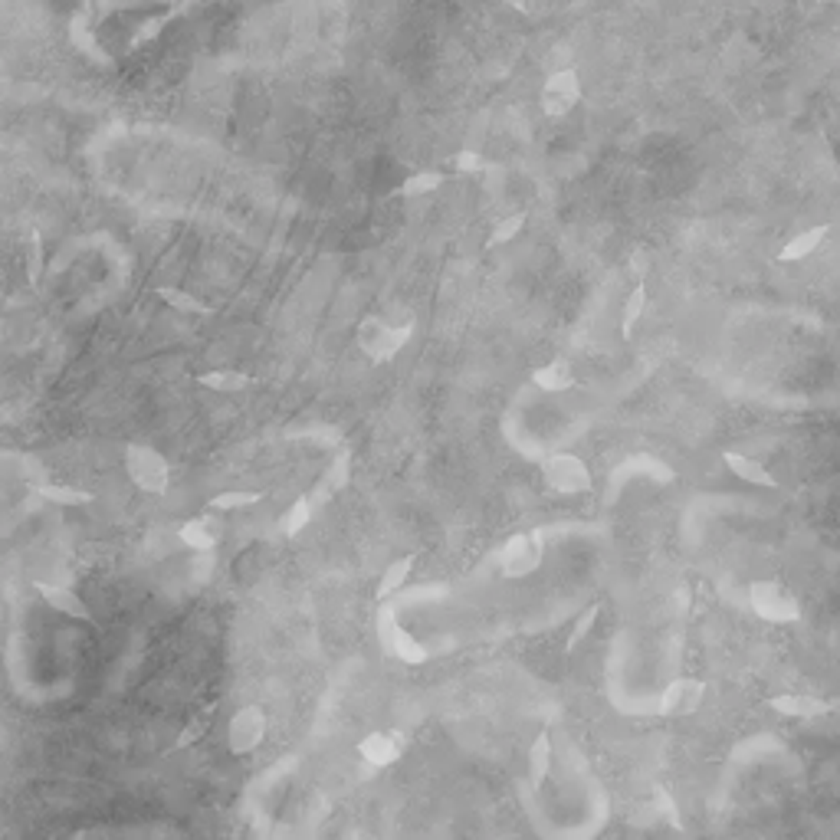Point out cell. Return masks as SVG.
<instances>
[{"mask_svg": "<svg viewBox=\"0 0 840 840\" xmlns=\"http://www.w3.org/2000/svg\"><path fill=\"white\" fill-rule=\"evenodd\" d=\"M417 318L411 312H401L398 318L391 316H365L355 328V342H358V352L368 358L371 365H388L394 362L401 352L407 348L411 335H414Z\"/></svg>", "mask_w": 840, "mask_h": 840, "instance_id": "6da1fadb", "label": "cell"}, {"mask_svg": "<svg viewBox=\"0 0 840 840\" xmlns=\"http://www.w3.org/2000/svg\"><path fill=\"white\" fill-rule=\"evenodd\" d=\"M122 466L128 483L145 496H164L171 486V460L152 443H125Z\"/></svg>", "mask_w": 840, "mask_h": 840, "instance_id": "7a4b0ae2", "label": "cell"}, {"mask_svg": "<svg viewBox=\"0 0 840 840\" xmlns=\"http://www.w3.org/2000/svg\"><path fill=\"white\" fill-rule=\"evenodd\" d=\"M749 607L752 614L768 623H795L801 617V601L795 591L778 578H759L749 585Z\"/></svg>", "mask_w": 840, "mask_h": 840, "instance_id": "3957f363", "label": "cell"}, {"mask_svg": "<svg viewBox=\"0 0 840 840\" xmlns=\"http://www.w3.org/2000/svg\"><path fill=\"white\" fill-rule=\"evenodd\" d=\"M266 729H270V719H266L263 706H240L226 723V749H230V755H236V759L254 755L266 742Z\"/></svg>", "mask_w": 840, "mask_h": 840, "instance_id": "277c9868", "label": "cell"}, {"mask_svg": "<svg viewBox=\"0 0 840 840\" xmlns=\"http://www.w3.org/2000/svg\"><path fill=\"white\" fill-rule=\"evenodd\" d=\"M542 479L545 486L561 493V496H581V493H591V486H595V476L587 470V463L575 453H551L542 463Z\"/></svg>", "mask_w": 840, "mask_h": 840, "instance_id": "5b68a950", "label": "cell"}, {"mask_svg": "<svg viewBox=\"0 0 840 840\" xmlns=\"http://www.w3.org/2000/svg\"><path fill=\"white\" fill-rule=\"evenodd\" d=\"M378 641H381V651L388 653V657H394L398 663H407V667H420V663H427V660H430V651H427L424 643L417 641L414 633L401 627L398 614H394L391 607H381Z\"/></svg>", "mask_w": 840, "mask_h": 840, "instance_id": "8992f818", "label": "cell"}, {"mask_svg": "<svg viewBox=\"0 0 840 840\" xmlns=\"http://www.w3.org/2000/svg\"><path fill=\"white\" fill-rule=\"evenodd\" d=\"M542 565V532L512 535L499 551V571L506 578H525Z\"/></svg>", "mask_w": 840, "mask_h": 840, "instance_id": "52a82bcc", "label": "cell"}, {"mask_svg": "<svg viewBox=\"0 0 840 840\" xmlns=\"http://www.w3.org/2000/svg\"><path fill=\"white\" fill-rule=\"evenodd\" d=\"M355 752H358V759L368 762L371 768H391L394 762H401V755L407 752V735L398 729H374L358 739Z\"/></svg>", "mask_w": 840, "mask_h": 840, "instance_id": "ba28073f", "label": "cell"}, {"mask_svg": "<svg viewBox=\"0 0 840 840\" xmlns=\"http://www.w3.org/2000/svg\"><path fill=\"white\" fill-rule=\"evenodd\" d=\"M703 696H706L703 679H687V677L669 679V687L660 696L657 713L660 715H693L696 709L703 706Z\"/></svg>", "mask_w": 840, "mask_h": 840, "instance_id": "9c48e42d", "label": "cell"}, {"mask_svg": "<svg viewBox=\"0 0 840 840\" xmlns=\"http://www.w3.org/2000/svg\"><path fill=\"white\" fill-rule=\"evenodd\" d=\"M768 709H775L778 715H788V719H817V715H827L834 713L837 706L827 703V699H821V696H811V693H778V696H768L765 699Z\"/></svg>", "mask_w": 840, "mask_h": 840, "instance_id": "30bf717a", "label": "cell"}, {"mask_svg": "<svg viewBox=\"0 0 840 840\" xmlns=\"http://www.w3.org/2000/svg\"><path fill=\"white\" fill-rule=\"evenodd\" d=\"M33 587H37V595L43 597V605L50 607V611H56V614H63V617H73V621L92 623L89 605H86V601L76 595L73 587L56 585V581H37Z\"/></svg>", "mask_w": 840, "mask_h": 840, "instance_id": "8fae6325", "label": "cell"}, {"mask_svg": "<svg viewBox=\"0 0 840 840\" xmlns=\"http://www.w3.org/2000/svg\"><path fill=\"white\" fill-rule=\"evenodd\" d=\"M178 542L190 551H210L224 542V529L210 515H194V519H184L178 525Z\"/></svg>", "mask_w": 840, "mask_h": 840, "instance_id": "7c38bea8", "label": "cell"}, {"mask_svg": "<svg viewBox=\"0 0 840 840\" xmlns=\"http://www.w3.org/2000/svg\"><path fill=\"white\" fill-rule=\"evenodd\" d=\"M723 463H725V470H729L732 476L742 479V483H749V486H759V489H778V486H781V483H778V476L768 470L765 463L752 460V457H745V453L725 450L723 453Z\"/></svg>", "mask_w": 840, "mask_h": 840, "instance_id": "4fadbf2b", "label": "cell"}, {"mask_svg": "<svg viewBox=\"0 0 840 840\" xmlns=\"http://www.w3.org/2000/svg\"><path fill=\"white\" fill-rule=\"evenodd\" d=\"M827 234H831V224H814L808 230H801V234L788 236V244L778 254V263H801L808 256H814V250H821Z\"/></svg>", "mask_w": 840, "mask_h": 840, "instance_id": "5bb4252c", "label": "cell"}, {"mask_svg": "<svg viewBox=\"0 0 840 840\" xmlns=\"http://www.w3.org/2000/svg\"><path fill=\"white\" fill-rule=\"evenodd\" d=\"M532 384L539 391H545V394H565V391H571L578 384V374H575V368L565 358H551L549 365L532 371Z\"/></svg>", "mask_w": 840, "mask_h": 840, "instance_id": "9a60e30c", "label": "cell"}, {"mask_svg": "<svg viewBox=\"0 0 840 840\" xmlns=\"http://www.w3.org/2000/svg\"><path fill=\"white\" fill-rule=\"evenodd\" d=\"M30 493H33L37 499H43V503H53V506H66V509L89 506L92 499H96L89 489L66 486V483H33V486H30Z\"/></svg>", "mask_w": 840, "mask_h": 840, "instance_id": "2e32d148", "label": "cell"}, {"mask_svg": "<svg viewBox=\"0 0 840 840\" xmlns=\"http://www.w3.org/2000/svg\"><path fill=\"white\" fill-rule=\"evenodd\" d=\"M414 565H417V551H407L401 558L388 561V568L381 571V581H378V587H374V597H378V601H388V597L398 595L401 587L407 585V578H411Z\"/></svg>", "mask_w": 840, "mask_h": 840, "instance_id": "e0dca14e", "label": "cell"}, {"mask_svg": "<svg viewBox=\"0 0 840 840\" xmlns=\"http://www.w3.org/2000/svg\"><path fill=\"white\" fill-rule=\"evenodd\" d=\"M154 296L162 299L164 306H171L174 312H181V316H200V318L214 316V306H210V302H204V299L194 296L190 290H181V286H158Z\"/></svg>", "mask_w": 840, "mask_h": 840, "instance_id": "ac0fdd59", "label": "cell"}, {"mask_svg": "<svg viewBox=\"0 0 840 840\" xmlns=\"http://www.w3.org/2000/svg\"><path fill=\"white\" fill-rule=\"evenodd\" d=\"M198 384L214 391V394H240V391H246L254 384V378L236 368H210L204 374H198Z\"/></svg>", "mask_w": 840, "mask_h": 840, "instance_id": "d6986e66", "label": "cell"}, {"mask_svg": "<svg viewBox=\"0 0 840 840\" xmlns=\"http://www.w3.org/2000/svg\"><path fill=\"white\" fill-rule=\"evenodd\" d=\"M263 499H266V493H260V489H220L208 499V509L210 512H240V509L256 506Z\"/></svg>", "mask_w": 840, "mask_h": 840, "instance_id": "ffe728a7", "label": "cell"}, {"mask_svg": "<svg viewBox=\"0 0 840 840\" xmlns=\"http://www.w3.org/2000/svg\"><path fill=\"white\" fill-rule=\"evenodd\" d=\"M529 785L532 788H542L545 778H549L551 771V735L549 732H539L535 735V742L529 745Z\"/></svg>", "mask_w": 840, "mask_h": 840, "instance_id": "44dd1931", "label": "cell"}, {"mask_svg": "<svg viewBox=\"0 0 840 840\" xmlns=\"http://www.w3.org/2000/svg\"><path fill=\"white\" fill-rule=\"evenodd\" d=\"M643 309H647V286H643V280H637V286L631 290V296L623 299V309H621V338L623 342H631L633 328H637V322H641Z\"/></svg>", "mask_w": 840, "mask_h": 840, "instance_id": "7402d4cb", "label": "cell"}, {"mask_svg": "<svg viewBox=\"0 0 840 840\" xmlns=\"http://www.w3.org/2000/svg\"><path fill=\"white\" fill-rule=\"evenodd\" d=\"M309 522H312V503H309L306 496H299L282 509L276 525H280V532L286 535V539H296V535H302V529H306Z\"/></svg>", "mask_w": 840, "mask_h": 840, "instance_id": "603a6c76", "label": "cell"}, {"mask_svg": "<svg viewBox=\"0 0 840 840\" xmlns=\"http://www.w3.org/2000/svg\"><path fill=\"white\" fill-rule=\"evenodd\" d=\"M525 224H529V214H525V210H515V214H509V217L496 220L493 230H489V236H486V250H496V246L512 244L515 236L525 230Z\"/></svg>", "mask_w": 840, "mask_h": 840, "instance_id": "cb8c5ba5", "label": "cell"}, {"mask_svg": "<svg viewBox=\"0 0 840 840\" xmlns=\"http://www.w3.org/2000/svg\"><path fill=\"white\" fill-rule=\"evenodd\" d=\"M443 181H447V178H443L440 171H417V174H407L394 194H398V198H407V200L427 198V194H434Z\"/></svg>", "mask_w": 840, "mask_h": 840, "instance_id": "d4e9b609", "label": "cell"}, {"mask_svg": "<svg viewBox=\"0 0 840 840\" xmlns=\"http://www.w3.org/2000/svg\"><path fill=\"white\" fill-rule=\"evenodd\" d=\"M565 79H568V76H555V79L549 82V89H545L542 102L549 115H565V112L571 109V102H575V86Z\"/></svg>", "mask_w": 840, "mask_h": 840, "instance_id": "484cf974", "label": "cell"}, {"mask_svg": "<svg viewBox=\"0 0 840 840\" xmlns=\"http://www.w3.org/2000/svg\"><path fill=\"white\" fill-rule=\"evenodd\" d=\"M23 270H27V286L30 290H37L40 286V276H43V260H46V250H43V236L33 230V234L27 236V256H23Z\"/></svg>", "mask_w": 840, "mask_h": 840, "instance_id": "4316f807", "label": "cell"}, {"mask_svg": "<svg viewBox=\"0 0 840 840\" xmlns=\"http://www.w3.org/2000/svg\"><path fill=\"white\" fill-rule=\"evenodd\" d=\"M597 614H601V605H587L585 611H581L578 621L571 623L568 641H565V653H575V651H578V643L587 641V633H591V627L597 623Z\"/></svg>", "mask_w": 840, "mask_h": 840, "instance_id": "83f0119b", "label": "cell"}, {"mask_svg": "<svg viewBox=\"0 0 840 840\" xmlns=\"http://www.w3.org/2000/svg\"><path fill=\"white\" fill-rule=\"evenodd\" d=\"M208 725H210V715H204V719H194L190 725H184L181 729V735H178V742H174V749H188V745H194V742H200L204 739V732H208Z\"/></svg>", "mask_w": 840, "mask_h": 840, "instance_id": "f1b7e54d", "label": "cell"}, {"mask_svg": "<svg viewBox=\"0 0 840 840\" xmlns=\"http://www.w3.org/2000/svg\"><path fill=\"white\" fill-rule=\"evenodd\" d=\"M453 164H457V171L460 174H479L483 168H486V158H483L479 152H470V148H466V152H457Z\"/></svg>", "mask_w": 840, "mask_h": 840, "instance_id": "f546056e", "label": "cell"}, {"mask_svg": "<svg viewBox=\"0 0 840 840\" xmlns=\"http://www.w3.org/2000/svg\"><path fill=\"white\" fill-rule=\"evenodd\" d=\"M631 266H633V272H637V276L643 280V272H647V256H643V250H637V254H633Z\"/></svg>", "mask_w": 840, "mask_h": 840, "instance_id": "4dcf8cb0", "label": "cell"}]
</instances>
